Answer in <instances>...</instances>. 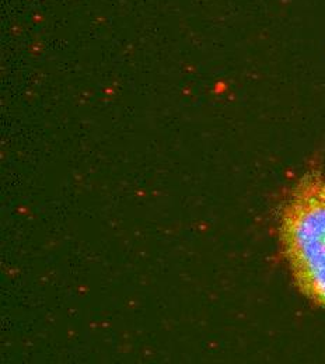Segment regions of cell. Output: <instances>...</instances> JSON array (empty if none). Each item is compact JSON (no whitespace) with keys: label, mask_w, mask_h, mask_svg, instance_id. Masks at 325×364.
<instances>
[{"label":"cell","mask_w":325,"mask_h":364,"mask_svg":"<svg viewBox=\"0 0 325 364\" xmlns=\"http://www.w3.org/2000/svg\"><path fill=\"white\" fill-rule=\"evenodd\" d=\"M279 240L297 289L325 309V178L309 173L279 213Z\"/></svg>","instance_id":"obj_1"}]
</instances>
